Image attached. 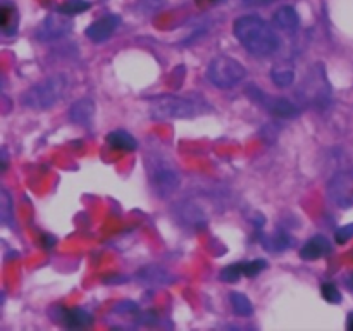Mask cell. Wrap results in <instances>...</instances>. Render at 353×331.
Wrapping results in <instances>:
<instances>
[{
	"instance_id": "44dd1931",
	"label": "cell",
	"mask_w": 353,
	"mask_h": 331,
	"mask_svg": "<svg viewBox=\"0 0 353 331\" xmlns=\"http://www.w3.org/2000/svg\"><path fill=\"white\" fill-rule=\"evenodd\" d=\"M230 302L238 316H252L254 314V305H252L250 299L247 295H243V293L233 292L230 295Z\"/></svg>"
},
{
	"instance_id": "5b68a950",
	"label": "cell",
	"mask_w": 353,
	"mask_h": 331,
	"mask_svg": "<svg viewBox=\"0 0 353 331\" xmlns=\"http://www.w3.org/2000/svg\"><path fill=\"white\" fill-rule=\"evenodd\" d=\"M299 95L307 106L314 107V109H327V106L331 103L333 90H331V85L327 81L326 71H324L323 66L316 64L307 72L299 88Z\"/></svg>"
},
{
	"instance_id": "4fadbf2b",
	"label": "cell",
	"mask_w": 353,
	"mask_h": 331,
	"mask_svg": "<svg viewBox=\"0 0 353 331\" xmlns=\"http://www.w3.org/2000/svg\"><path fill=\"white\" fill-rule=\"evenodd\" d=\"M331 250H333L331 241L326 237H323V234H316L310 240H307L303 247L300 248V257L303 261H316V259L331 254Z\"/></svg>"
},
{
	"instance_id": "8992f818",
	"label": "cell",
	"mask_w": 353,
	"mask_h": 331,
	"mask_svg": "<svg viewBox=\"0 0 353 331\" xmlns=\"http://www.w3.org/2000/svg\"><path fill=\"white\" fill-rule=\"evenodd\" d=\"M247 71H245L243 64L238 62L236 59L228 57V55H217L212 59L207 69V76H209L210 83L217 88H233L234 85L245 78Z\"/></svg>"
},
{
	"instance_id": "30bf717a",
	"label": "cell",
	"mask_w": 353,
	"mask_h": 331,
	"mask_svg": "<svg viewBox=\"0 0 353 331\" xmlns=\"http://www.w3.org/2000/svg\"><path fill=\"white\" fill-rule=\"evenodd\" d=\"M121 26V17L116 14H105L100 19L93 21L88 28H86V37L95 43H102V41L109 40L117 28Z\"/></svg>"
},
{
	"instance_id": "9a60e30c",
	"label": "cell",
	"mask_w": 353,
	"mask_h": 331,
	"mask_svg": "<svg viewBox=\"0 0 353 331\" xmlns=\"http://www.w3.org/2000/svg\"><path fill=\"white\" fill-rule=\"evenodd\" d=\"M97 106L92 99H79L69 107V119L74 124H88L95 116Z\"/></svg>"
},
{
	"instance_id": "d6986e66",
	"label": "cell",
	"mask_w": 353,
	"mask_h": 331,
	"mask_svg": "<svg viewBox=\"0 0 353 331\" xmlns=\"http://www.w3.org/2000/svg\"><path fill=\"white\" fill-rule=\"evenodd\" d=\"M107 143L117 152H134L138 148V141L133 134L124 130H116L107 134Z\"/></svg>"
},
{
	"instance_id": "1f68e13d",
	"label": "cell",
	"mask_w": 353,
	"mask_h": 331,
	"mask_svg": "<svg viewBox=\"0 0 353 331\" xmlns=\"http://www.w3.org/2000/svg\"><path fill=\"white\" fill-rule=\"evenodd\" d=\"M207 2H210V3H217V2H223V0H207Z\"/></svg>"
},
{
	"instance_id": "4dcf8cb0",
	"label": "cell",
	"mask_w": 353,
	"mask_h": 331,
	"mask_svg": "<svg viewBox=\"0 0 353 331\" xmlns=\"http://www.w3.org/2000/svg\"><path fill=\"white\" fill-rule=\"evenodd\" d=\"M2 168H3V171H6V168H7V154H6V150H2Z\"/></svg>"
},
{
	"instance_id": "52a82bcc",
	"label": "cell",
	"mask_w": 353,
	"mask_h": 331,
	"mask_svg": "<svg viewBox=\"0 0 353 331\" xmlns=\"http://www.w3.org/2000/svg\"><path fill=\"white\" fill-rule=\"evenodd\" d=\"M247 95L254 100L255 103H259L261 107H264L268 112H271L272 116L283 117V119H293V117L300 116V107L295 102H292L290 99L285 97H274L265 93L264 90H261L259 86L250 85L247 86Z\"/></svg>"
},
{
	"instance_id": "5bb4252c",
	"label": "cell",
	"mask_w": 353,
	"mask_h": 331,
	"mask_svg": "<svg viewBox=\"0 0 353 331\" xmlns=\"http://www.w3.org/2000/svg\"><path fill=\"white\" fill-rule=\"evenodd\" d=\"M17 26H19V14H17V7L9 0H3L0 6V28L6 37H14L17 33Z\"/></svg>"
},
{
	"instance_id": "7c38bea8",
	"label": "cell",
	"mask_w": 353,
	"mask_h": 331,
	"mask_svg": "<svg viewBox=\"0 0 353 331\" xmlns=\"http://www.w3.org/2000/svg\"><path fill=\"white\" fill-rule=\"evenodd\" d=\"M179 217L185 224H188L193 230H200V228H205L209 223V217L203 212L202 207L199 203H195L193 200H185V202L179 205Z\"/></svg>"
},
{
	"instance_id": "d4e9b609",
	"label": "cell",
	"mask_w": 353,
	"mask_h": 331,
	"mask_svg": "<svg viewBox=\"0 0 353 331\" xmlns=\"http://www.w3.org/2000/svg\"><path fill=\"white\" fill-rule=\"evenodd\" d=\"M265 268H268V262H265L264 259H255V261L243 262V274L247 276V278H254L259 272L264 271Z\"/></svg>"
},
{
	"instance_id": "603a6c76",
	"label": "cell",
	"mask_w": 353,
	"mask_h": 331,
	"mask_svg": "<svg viewBox=\"0 0 353 331\" xmlns=\"http://www.w3.org/2000/svg\"><path fill=\"white\" fill-rule=\"evenodd\" d=\"M90 7H92V3H90L88 0H65L64 3H61V6L57 7V10L71 17V16H78V14L85 12V10H88Z\"/></svg>"
},
{
	"instance_id": "3957f363",
	"label": "cell",
	"mask_w": 353,
	"mask_h": 331,
	"mask_svg": "<svg viewBox=\"0 0 353 331\" xmlns=\"http://www.w3.org/2000/svg\"><path fill=\"white\" fill-rule=\"evenodd\" d=\"M145 168H147L148 185L159 199H168L179 188L181 174L168 157L150 152L145 157Z\"/></svg>"
},
{
	"instance_id": "e0dca14e",
	"label": "cell",
	"mask_w": 353,
	"mask_h": 331,
	"mask_svg": "<svg viewBox=\"0 0 353 331\" xmlns=\"http://www.w3.org/2000/svg\"><path fill=\"white\" fill-rule=\"evenodd\" d=\"M261 243L269 252H285L295 245V238L288 231H276L274 234H261Z\"/></svg>"
},
{
	"instance_id": "cb8c5ba5",
	"label": "cell",
	"mask_w": 353,
	"mask_h": 331,
	"mask_svg": "<svg viewBox=\"0 0 353 331\" xmlns=\"http://www.w3.org/2000/svg\"><path fill=\"white\" fill-rule=\"evenodd\" d=\"M243 274V262H236V264L226 265L223 271L219 272V278L224 283H238Z\"/></svg>"
},
{
	"instance_id": "7a4b0ae2",
	"label": "cell",
	"mask_w": 353,
	"mask_h": 331,
	"mask_svg": "<svg viewBox=\"0 0 353 331\" xmlns=\"http://www.w3.org/2000/svg\"><path fill=\"white\" fill-rule=\"evenodd\" d=\"M69 88V79L65 74H52L41 81L34 83L21 95V103L31 110H47L57 106L64 99Z\"/></svg>"
},
{
	"instance_id": "ffe728a7",
	"label": "cell",
	"mask_w": 353,
	"mask_h": 331,
	"mask_svg": "<svg viewBox=\"0 0 353 331\" xmlns=\"http://www.w3.org/2000/svg\"><path fill=\"white\" fill-rule=\"evenodd\" d=\"M274 24L283 31H295L300 26V17L293 7L285 6L276 10Z\"/></svg>"
},
{
	"instance_id": "9c48e42d",
	"label": "cell",
	"mask_w": 353,
	"mask_h": 331,
	"mask_svg": "<svg viewBox=\"0 0 353 331\" xmlns=\"http://www.w3.org/2000/svg\"><path fill=\"white\" fill-rule=\"evenodd\" d=\"M72 23L69 19V16L62 12H54L48 14L43 19V23L40 24V28L37 30V40L38 41H54L59 38H64L65 34L71 33Z\"/></svg>"
},
{
	"instance_id": "83f0119b",
	"label": "cell",
	"mask_w": 353,
	"mask_h": 331,
	"mask_svg": "<svg viewBox=\"0 0 353 331\" xmlns=\"http://www.w3.org/2000/svg\"><path fill=\"white\" fill-rule=\"evenodd\" d=\"M138 305L131 300H124V302H119L116 307H114V312L117 314H130V312H137Z\"/></svg>"
},
{
	"instance_id": "ba28073f",
	"label": "cell",
	"mask_w": 353,
	"mask_h": 331,
	"mask_svg": "<svg viewBox=\"0 0 353 331\" xmlns=\"http://www.w3.org/2000/svg\"><path fill=\"white\" fill-rule=\"evenodd\" d=\"M327 195L341 209L353 207V171L336 172L327 183Z\"/></svg>"
},
{
	"instance_id": "8fae6325",
	"label": "cell",
	"mask_w": 353,
	"mask_h": 331,
	"mask_svg": "<svg viewBox=\"0 0 353 331\" xmlns=\"http://www.w3.org/2000/svg\"><path fill=\"white\" fill-rule=\"evenodd\" d=\"M137 279L145 286H168L176 281V278L168 271V269L157 264H150L141 268L140 271L137 272Z\"/></svg>"
},
{
	"instance_id": "4316f807",
	"label": "cell",
	"mask_w": 353,
	"mask_h": 331,
	"mask_svg": "<svg viewBox=\"0 0 353 331\" xmlns=\"http://www.w3.org/2000/svg\"><path fill=\"white\" fill-rule=\"evenodd\" d=\"M353 238V224H347V226H341L334 231V240L340 245H345L347 241H350Z\"/></svg>"
},
{
	"instance_id": "f546056e",
	"label": "cell",
	"mask_w": 353,
	"mask_h": 331,
	"mask_svg": "<svg viewBox=\"0 0 353 331\" xmlns=\"http://www.w3.org/2000/svg\"><path fill=\"white\" fill-rule=\"evenodd\" d=\"M347 328L348 330L353 331V312L348 314V319H347Z\"/></svg>"
},
{
	"instance_id": "7402d4cb",
	"label": "cell",
	"mask_w": 353,
	"mask_h": 331,
	"mask_svg": "<svg viewBox=\"0 0 353 331\" xmlns=\"http://www.w3.org/2000/svg\"><path fill=\"white\" fill-rule=\"evenodd\" d=\"M0 216L6 226L14 228V202L7 190H2V195H0Z\"/></svg>"
},
{
	"instance_id": "f1b7e54d",
	"label": "cell",
	"mask_w": 353,
	"mask_h": 331,
	"mask_svg": "<svg viewBox=\"0 0 353 331\" xmlns=\"http://www.w3.org/2000/svg\"><path fill=\"white\" fill-rule=\"evenodd\" d=\"M245 6H255V7H262V6H269V3L276 2V0H241Z\"/></svg>"
},
{
	"instance_id": "484cf974",
	"label": "cell",
	"mask_w": 353,
	"mask_h": 331,
	"mask_svg": "<svg viewBox=\"0 0 353 331\" xmlns=\"http://www.w3.org/2000/svg\"><path fill=\"white\" fill-rule=\"evenodd\" d=\"M321 293H323V299L330 303H340L341 302V293L336 288V285L333 283H323L321 286Z\"/></svg>"
},
{
	"instance_id": "277c9868",
	"label": "cell",
	"mask_w": 353,
	"mask_h": 331,
	"mask_svg": "<svg viewBox=\"0 0 353 331\" xmlns=\"http://www.w3.org/2000/svg\"><path fill=\"white\" fill-rule=\"evenodd\" d=\"M148 114L152 119L172 121L190 119L199 114V106L192 99L179 95H155L147 100Z\"/></svg>"
},
{
	"instance_id": "2e32d148",
	"label": "cell",
	"mask_w": 353,
	"mask_h": 331,
	"mask_svg": "<svg viewBox=\"0 0 353 331\" xmlns=\"http://www.w3.org/2000/svg\"><path fill=\"white\" fill-rule=\"evenodd\" d=\"M59 309H61V314L54 317V321H61L68 328H86L93 323L92 314L86 312L85 309H78V307L76 309H62V307H59Z\"/></svg>"
},
{
	"instance_id": "6da1fadb",
	"label": "cell",
	"mask_w": 353,
	"mask_h": 331,
	"mask_svg": "<svg viewBox=\"0 0 353 331\" xmlns=\"http://www.w3.org/2000/svg\"><path fill=\"white\" fill-rule=\"evenodd\" d=\"M233 33L241 47L255 57H268L279 50L278 33L265 19L259 16H241L233 23Z\"/></svg>"
},
{
	"instance_id": "ac0fdd59",
	"label": "cell",
	"mask_w": 353,
	"mask_h": 331,
	"mask_svg": "<svg viewBox=\"0 0 353 331\" xmlns=\"http://www.w3.org/2000/svg\"><path fill=\"white\" fill-rule=\"evenodd\" d=\"M271 79L276 83L279 88H286V86L293 85L295 81V66L290 61H279L271 69Z\"/></svg>"
}]
</instances>
